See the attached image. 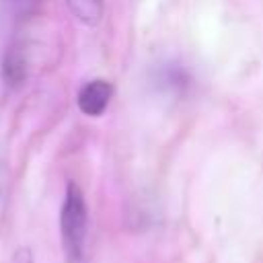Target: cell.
Instances as JSON below:
<instances>
[{
  "label": "cell",
  "mask_w": 263,
  "mask_h": 263,
  "mask_svg": "<svg viewBox=\"0 0 263 263\" xmlns=\"http://www.w3.org/2000/svg\"><path fill=\"white\" fill-rule=\"evenodd\" d=\"M60 230L64 251L70 263H82L88 234V210L82 191L76 183H70L60 214Z\"/></svg>",
  "instance_id": "1"
},
{
  "label": "cell",
  "mask_w": 263,
  "mask_h": 263,
  "mask_svg": "<svg viewBox=\"0 0 263 263\" xmlns=\"http://www.w3.org/2000/svg\"><path fill=\"white\" fill-rule=\"evenodd\" d=\"M113 95V86L107 80H90L78 92V107L88 117H99Z\"/></svg>",
  "instance_id": "2"
},
{
  "label": "cell",
  "mask_w": 263,
  "mask_h": 263,
  "mask_svg": "<svg viewBox=\"0 0 263 263\" xmlns=\"http://www.w3.org/2000/svg\"><path fill=\"white\" fill-rule=\"evenodd\" d=\"M70 12L84 25H97L103 16V0H66Z\"/></svg>",
  "instance_id": "3"
},
{
  "label": "cell",
  "mask_w": 263,
  "mask_h": 263,
  "mask_svg": "<svg viewBox=\"0 0 263 263\" xmlns=\"http://www.w3.org/2000/svg\"><path fill=\"white\" fill-rule=\"evenodd\" d=\"M4 78L10 84H18L23 82V78L27 76V66H25V55L18 49H10L4 58Z\"/></svg>",
  "instance_id": "4"
},
{
  "label": "cell",
  "mask_w": 263,
  "mask_h": 263,
  "mask_svg": "<svg viewBox=\"0 0 263 263\" xmlns=\"http://www.w3.org/2000/svg\"><path fill=\"white\" fill-rule=\"evenodd\" d=\"M160 80H162L164 86H168V88H181V86L187 84V74H185L181 68H171V66H166V68L162 70Z\"/></svg>",
  "instance_id": "5"
},
{
  "label": "cell",
  "mask_w": 263,
  "mask_h": 263,
  "mask_svg": "<svg viewBox=\"0 0 263 263\" xmlns=\"http://www.w3.org/2000/svg\"><path fill=\"white\" fill-rule=\"evenodd\" d=\"M14 263H33L29 249H21V251L14 255Z\"/></svg>",
  "instance_id": "6"
}]
</instances>
